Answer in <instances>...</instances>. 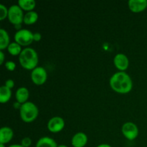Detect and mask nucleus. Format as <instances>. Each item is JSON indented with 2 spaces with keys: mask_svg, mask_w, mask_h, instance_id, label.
Instances as JSON below:
<instances>
[{
  "mask_svg": "<svg viewBox=\"0 0 147 147\" xmlns=\"http://www.w3.org/2000/svg\"><path fill=\"white\" fill-rule=\"evenodd\" d=\"M110 86L115 92L121 94L129 93L133 88V82L126 72L114 73L110 79Z\"/></svg>",
  "mask_w": 147,
  "mask_h": 147,
  "instance_id": "obj_1",
  "label": "nucleus"
},
{
  "mask_svg": "<svg viewBox=\"0 0 147 147\" xmlns=\"http://www.w3.org/2000/svg\"><path fill=\"white\" fill-rule=\"evenodd\" d=\"M38 60V55L37 52L31 47H26L23 49L19 55L20 65L26 70H34L37 67Z\"/></svg>",
  "mask_w": 147,
  "mask_h": 147,
  "instance_id": "obj_2",
  "label": "nucleus"
},
{
  "mask_svg": "<svg viewBox=\"0 0 147 147\" xmlns=\"http://www.w3.org/2000/svg\"><path fill=\"white\" fill-rule=\"evenodd\" d=\"M39 110L34 103L27 101L22 105L20 110V117L25 123L33 122L38 116Z\"/></svg>",
  "mask_w": 147,
  "mask_h": 147,
  "instance_id": "obj_3",
  "label": "nucleus"
},
{
  "mask_svg": "<svg viewBox=\"0 0 147 147\" xmlns=\"http://www.w3.org/2000/svg\"><path fill=\"white\" fill-rule=\"evenodd\" d=\"M24 14L21 7L17 4H13L9 8L8 19L13 25L22 24L24 20Z\"/></svg>",
  "mask_w": 147,
  "mask_h": 147,
  "instance_id": "obj_4",
  "label": "nucleus"
},
{
  "mask_svg": "<svg viewBox=\"0 0 147 147\" xmlns=\"http://www.w3.org/2000/svg\"><path fill=\"white\" fill-rule=\"evenodd\" d=\"M33 34L34 33H32L29 30L22 29L16 32L14 34V40L16 42L18 43L21 46L30 45L34 41Z\"/></svg>",
  "mask_w": 147,
  "mask_h": 147,
  "instance_id": "obj_5",
  "label": "nucleus"
},
{
  "mask_svg": "<svg viewBox=\"0 0 147 147\" xmlns=\"http://www.w3.org/2000/svg\"><path fill=\"white\" fill-rule=\"evenodd\" d=\"M47 78V73L43 67H37L32 70V81L37 86L44 84Z\"/></svg>",
  "mask_w": 147,
  "mask_h": 147,
  "instance_id": "obj_6",
  "label": "nucleus"
},
{
  "mask_svg": "<svg viewBox=\"0 0 147 147\" xmlns=\"http://www.w3.org/2000/svg\"><path fill=\"white\" fill-rule=\"evenodd\" d=\"M122 133L128 140H134L139 135V129L135 123L132 122H126L122 126Z\"/></svg>",
  "mask_w": 147,
  "mask_h": 147,
  "instance_id": "obj_7",
  "label": "nucleus"
},
{
  "mask_svg": "<svg viewBox=\"0 0 147 147\" xmlns=\"http://www.w3.org/2000/svg\"><path fill=\"white\" fill-rule=\"evenodd\" d=\"M65 127L64 119L60 116H55L50 119L47 123V129L53 133H58Z\"/></svg>",
  "mask_w": 147,
  "mask_h": 147,
  "instance_id": "obj_8",
  "label": "nucleus"
},
{
  "mask_svg": "<svg viewBox=\"0 0 147 147\" xmlns=\"http://www.w3.org/2000/svg\"><path fill=\"white\" fill-rule=\"evenodd\" d=\"M114 65L119 71L124 72L128 68L129 61L128 57L123 53H119L113 58Z\"/></svg>",
  "mask_w": 147,
  "mask_h": 147,
  "instance_id": "obj_9",
  "label": "nucleus"
},
{
  "mask_svg": "<svg viewBox=\"0 0 147 147\" xmlns=\"http://www.w3.org/2000/svg\"><path fill=\"white\" fill-rule=\"evenodd\" d=\"M129 7L134 13H140L147 7V0H129Z\"/></svg>",
  "mask_w": 147,
  "mask_h": 147,
  "instance_id": "obj_10",
  "label": "nucleus"
},
{
  "mask_svg": "<svg viewBox=\"0 0 147 147\" xmlns=\"http://www.w3.org/2000/svg\"><path fill=\"white\" fill-rule=\"evenodd\" d=\"M88 143V136L83 132H78L73 136L71 144L73 147H84Z\"/></svg>",
  "mask_w": 147,
  "mask_h": 147,
  "instance_id": "obj_11",
  "label": "nucleus"
},
{
  "mask_svg": "<svg viewBox=\"0 0 147 147\" xmlns=\"http://www.w3.org/2000/svg\"><path fill=\"white\" fill-rule=\"evenodd\" d=\"M14 136V132L10 127L3 126L0 129V143L5 144L9 143L12 139Z\"/></svg>",
  "mask_w": 147,
  "mask_h": 147,
  "instance_id": "obj_12",
  "label": "nucleus"
},
{
  "mask_svg": "<svg viewBox=\"0 0 147 147\" xmlns=\"http://www.w3.org/2000/svg\"><path fill=\"white\" fill-rule=\"evenodd\" d=\"M29 96H30V92L28 89L25 87L19 88L15 93L16 100L22 104L27 102Z\"/></svg>",
  "mask_w": 147,
  "mask_h": 147,
  "instance_id": "obj_13",
  "label": "nucleus"
},
{
  "mask_svg": "<svg viewBox=\"0 0 147 147\" xmlns=\"http://www.w3.org/2000/svg\"><path fill=\"white\" fill-rule=\"evenodd\" d=\"M36 147H57V145L53 139L49 136H44L37 141Z\"/></svg>",
  "mask_w": 147,
  "mask_h": 147,
  "instance_id": "obj_14",
  "label": "nucleus"
},
{
  "mask_svg": "<svg viewBox=\"0 0 147 147\" xmlns=\"http://www.w3.org/2000/svg\"><path fill=\"white\" fill-rule=\"evenodd\" d=\"M9 36L4 29H0V50H3L9 45Z\"/></svg>",
  "mask_w": 147,
  "mask_h": 147,
  "instance_id": "obj_15",
  "label": "nucleus"
},
{
  "mask_svg": "<svg viewBox=\"0 0 147 147\" xmlns=\"http://www.w3.org/2000/svg\"><path fill=\"white\" fill-rule=\"evenodd\" d=\"M38 20V14L34 11H27L24 17V23L27 25H31L34 24Z\"/></svg>",
  "mask_w": 147,
  "mask_h": 147,
  "instance_id": "obj_16",
  "label": "nucleus"
},
{
  "mask_svg": "<svg viewBox=\"0 0 147 147\" xmlns=\"http://www.w3.org/2000/svg\"><path fill=\"white\" fill-rule=\"evenodd\" d=\"M11 96V89L7 88L6 86H2L0 88V102L4 103L10 100Z\"/></svg>",
  "mask_w": 147,
  "mask_h": 147,
  "instance_id": "obj_17",
  "label": "nucleus"
},
{
  "mask_svg": "<svg viewBox=\"0 0 147 147\" xmlns=\"http://www.w3.org/2000/svg\"><path fill=\"white\" fill-rule=\"evenodd\" d=\"M18 5L22 10L30 11L35 8L36 2L34 0H19Z\"/></svg>",
  "mask_w": 147,
  "mask_h": 147,
  "instance_id": "obj_18",
  "label": "nucleus"
},
{
  "mask_svg": "<svg viewBox=\"0 0 147 147\" xmlns=\"http://www.w3.org/2000/svg\"><path fill=\"white\" fill-rule=\"evenodd\" d=\"M7 50H8L9 53L11 55H20V53H22V47L20 45L17 43L16 42L10 43L9 45L7 47Z\"/></svg>",
  "mask_w": 147,
  "mask_h": 147,
  "instance_id": "obj_19",
  "label": "nucleus"
},
{
  "mask_svg": "<svg viewBox=\"0 0 147 147\" xmlns=\"http://www.w3.org/2000/svg\"><path fill=\"white\" fill-rule=\"evenodd\" d=\"M8 12L9 9L4 4H0V20H4L8 17Z\"/></svg>",
  "mask_w": 147,
  "mask_h": 147,
  "instance_id": "obj_20",
  "label": "nucleus"
},
{
  "mask_svg": "<svg viewBox=\"0 0 147 147\" xmlns=\"http://www.w3.org/2000/svg\"><path fill=\"white\" fill-rule=\"evenodd\" d=\"M5 67L9 71H14L16 68V64L13 61H7L5 63Z\"/></svg>",
  "mask_w": 147,
  "mask_h": 147,
  "instance_id": "obj_21",
  "label": "nucleus"
},
{
  "mask_svg": "<svg viewBox=\"0 0 147 147\" xmlns=\"http://www.w3.org/2000/svg\"><path fill=\"white\" fill-rule=\"evenodd\" d=\"M32 144V140L30 137H24L22 139L21 145L24 147H30Z\"/></svg>",
  "mask_w": 147,
  "mask_h": 147,
  "instance_id": "obj_22",
  "label": "nucleus"
},
{
  "mask_svg": "<svg viewBox=\"0 0 147 147\" xmlns=\"http://www.w3.org/2000/svg\"><path fill=\"white\" fill-rule=\"evenodd\" d=\"M4 86H6L7 88H9V89L13 88L14 86V80H13L12 79H8V80L5 82V85H4Z\"/></svg>",
  "mask_w": 147,
  "mask_h": 147,
  "instance_id": "obj_23",
  "label": "nucleus"
},
{
  "mask_svg": "<svg viewBox=\"0 0 147 147\" xmlns=\"http://www.w3.org/2000/svg\"><path fill=\"white\" fill-rule=\"evenodd\" d=\"M33 39H34V41L35 42H39L42 39V35L40 32H34L33 34Z\"/></svg>",
  "mask_w": 147,
  "mask_h": 147,
  "instance_id": "obj_24",
  "label": "nucleus"
},
{
  "mask_svg": "<svg viewBox=\"0 0 147 147\" xmlns=\"http://www.w3.org/2000/svg\"><path fill=\"white\" fill-rule=\"evenodd\" d=\"M22 103L16 101L13 103V107H14L15 109H20H20H21V107H22Z\"/></svg>",
  "mask_w": 147,
  "mask_h": 147,
  "instance_id": "obj_25",
  "label": "nucleus"
},
{
  "mask_svg": "<svg viewBox=\"0 0 147 147\" xmlns=\"http://www.w3.org/2000/svg\"><path fill=\"white\" fill-rule=\"evenodd\" d=\"M4 54L2 52V50L0 51V64L2 65L3 63H4Z\"/></svg>",
  "mask_w": 147,
  "mask_h": 147,
  "instance_id": "obj_26",
  "label": "nucleus"
},
{
  "mask_svg": "<svg viewBox=\"0 0 147 147\" xmlns=\"http://www.w3.org/2000/svg\"><path fill=\"white\" fill-rule=\"evenodd\" d=\"M96 147H111V146H110L109 144H101L98 145V146Z\"/></svg>",
  "mask_w": 147,
  "mask_h": 147,
  "instance_id": "obj_27",
  "label": "nucleus"
},
{
  "mask_svg": "<svg viewBox=\"0 0 147 147\" xmlns=\"http://www.w3.org/2000/svg\"><path fill=\"white\" fill-rule=\"evenodd\" d=\"M14 28H15L17 31L22 30V24H17V25H14Z\"/></svg>",
  "mask_w": 147,
  "mask_h": 147,
  "instance_id": "obj_28",
  "label": "nucleus"
},
{
  "mask_svg": "<svg viewBox=\"0 0 147 147\" xmlns=\"http://www.w3.org/2000/svg\"><path fill=\"white\" fill-rule=\"evenodd\" d=\"M8 147H24V146L21 144H11L10 145V146H9Z\"/></svg>",
  "mask_w": 147,
  "mask_h": 147,
  "instance_id": "obj_29",
  "label": "nucleus"
},
{
  "mask_svg": "<svg viewBox=\"0 0 147 147\" xmlns=\"http://www.w3.org/2000/svg\"><path fill=\"white\" fill-rule=\"evenodd\" d=\"M57 147H67L66 145H63V144H61V145H59V146H57Z\"/></svg>",
  "mask_w": 147,
  "mask_h": 147,
  "instance_id": "obj_30",
  "label": "nucleus"
},
{
  "mask_svg": "<svg viewBox=\"0 0 147 147\" xmlns=\"http://www.w3.org/2000/svg\"><path fill=\"white\" fill-rule=\"evenodd\" d=\"M0 147H6V146H5V145L4 144L0 143Z\"/></svg>",
  "mask_w": 147,
  "mask_h": 147,
  "instance_id": "obj_31",
  "label": "nucleus"
}]
</instances>
